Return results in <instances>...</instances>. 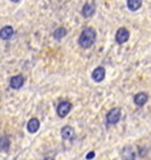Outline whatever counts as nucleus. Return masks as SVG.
Here are the masks:
<instances>
[{"label": "nucleus", "instance_id": "1", "mask_svg": "<svg viewBox=\"0 0 151 160\" xmlns=\"http://www.w3.org/2000/svg\"><path fill=\"white\" fill-rule=\"evenodd\" d=\"M96 37H97V32L96 29H93V28L88 27L85 28V29L81 32L80 35V38H78V44L81 48L84 49H89L93 47V44L96 42Z\"/></svg>", "mask_w": 151, "mask_h": 160}, {"label": "nucleus", "instance_id": "12", "mask_svg": "<svg viewBox=\"0 0 151 160\" xmlns=\"http://www.w3.org/2000/svg\"><path fill=\"white\" fill-rule=\"evenodd\" d=\"M13 33H15L13 32V28L7 25V27H3L2 28V31H0V37H2L3 40H9V38H12Z\"/></svg>", "mask_w": 151, "mask_h": 160}, {"label": "nucleus", "instance_id": "18", "mask_svg": "<svg viewBox=\"0 0 151 160\" xmlns=\"http://www.w3.org/2000/svg\"><path fill=\"white\" fill-rule=\"evenodd\" d=\"M11 2H13V3H19L20 0H11Z\"/></svg>", "mask_w": 151, "mask_h": 160}, {"label": "nucleus", "instance_id": "11", "mask_svg": "<svg viewBox=\"0 0 151 160\" xmlns=\"http://www.w3.org/2000/svg\"><path fill=\"white\" fill-rule=\"evenodd\" d=\"M27 128H28V131H29L31 134L37 132L39 128H40V121H39L37 118L29 119V122H28V124H27Z\"/></svg>", "mask_w": 151, "mask_h": 160}, {"label": "nucleus", "instance_id": "10", "mask_svg": "<svg viewBox=\"0 0 151 160\" xmlns=\"http://www.w3.org/2000/svg\"><path fill=\"white\" fill-rule=\"evenodd\" d=\"M148 101V95L146 93H138L135 97H134V103L138 106V107H142L147 103Z\"/></svg>", "mask_w": 151, "mask_h": 160}, {"label": "nucleus", "instance_id": "7", "mask_svg": "<svg viewBox=\"0 0 151 160\" xmlns=\"http://www.w3.org/2000/svg\"><path fill=\"white\" fill-rule=\"evenodd\" d=\"M96 12V4L94 3H88L85 4L82 9H81V15L84 16V18H91L93 15Z\"/></svg>", "mask_w": 151, "mask_h": 160}, {"label": "nucleus", "instance_id": "2", "mask_svg": "<svg viewBox=\"0 0 151 160\" xmlns=\"http://www.w3.org/2000/svg\"><path fill=\"white\" fill-rule=\"evenodd\" d=\"M121 119V108L119 107H115V108H112L107 115H106V123L113 126V124H117Z\"/></svg>", "mask_w": 151, "mask_h": 160}, {"label": "nucleus", "instance_id": "6", "mask_svg": "<svg viewBox=\"0 0 151 160\" xmlns=\"http://www.w3.org/2000/svg\"><path fill=\"white\" fill-rule=\"evenodd\" d=\"M25 82V78L21 76V74H19V76H15L11 78V81H9V85H11V88L15 89V90H19L21 89V86L24 85Z\"/></svg>", "mask_w": 151, "mask_h": 160}, {"label": "nucleus", "instance_id": "14", "mask_svg": "<svg viewBox=\"0 0 151 160\" xmlns=\"http://www.w3.org/2000/svg\"><path fill=\"white\" fill-rule=\"evenodd\" d=\"M66 33H68V31L65 29V28L60 27V28H57V29L53 32V37L56 40H61V38H64V37L66 36Z\"/></svg>", "mask_w": 151, "mask_h": 160}, {"label": "nucleus", "instance_id": "8", "mask_svg": "<svg viewBox=\"0 0 151 160\" xmlns=\"http://www.w3.org/2000/svg\"><path fill=\"white\" fill-rule=\"evenodd\" d=\"M61 136H62V139H65V140L73 139V136H74V128L72 127V126H64V127L61 128Z\"/></svg>", "mask_w": 151, "mask_h": 160}, {"label": "nucleus", "instance_id": "16", "mask_svg": "<svg viewBox=\"0 0 151 160\" xmlns=\"http://www.w3.org/2000/svg\"><path fill=\"white\" fill-rule=\"evenodd\" d=\"M96 156V152H93V151H90L89 153H88V155H86V159H88V160H91L93 158H94Z\"/></svg>", "mask_w": 151, "mask_h": 160}, {"label": "nucleus", "instance_id": "17", "mask_svg": "<svg viewBox=\"0 0 151 160\" xmlns=\"http://www.w3.org/2000/svg\"><path fill=\"white\" fill-rule=\"evenodd\" d=\"M44 160H55V159H53V158H45Z\"/></svg>", "mask_w": 151, "mask_h": 160}, {"label": "nucleus", "instance_id": "5", "mask_svg": "<svg viewBox=\"0 0 151 160\" xmlns=\"http://www.w3.org/2000/svg\"><path fill=\"white\" fill-rule=\"evenodd\" d=\"M121 155H122V159L123 160H135L137 153H135L134 148H133L131 146H125Z\"/></svg>", "mask_w": 151, "mask_h": 160}, {"label": "nucleus", "instance_id": "13", "mask_svg": "<svg viewBox=\"0 0 151 160\" xmlns=\"http://www.w3.org/2000/svg\"><path fill=\"white\" fill-rule=\"evenodd\" d=\"M142 7V0H127V8L135 12Z\"/></svg>", "mask_w": 151, "mask_h": 160}, {"label": "nucleus", "instance_id": "4", "mask_svg": "<svg viewBox=\"0 0 151 160\" xmlns=\"http://www.w3.org/2000/svg\"><path fill=\"white\" fill-rule=\"evenodd\" d=\"M130 37V33L126 28H119L117 31V35H115V40H117L118 44H125Z\"/></svg>", "mask_w": 151, "mask_h": 160}, {"label": "nucleus", "instance_id": "9", "mask_svg": "<svg viewBox=\"0 0 151 160\" xmlns=\"http://www.w3.org/2000/svg\"><path fill=\"white\" fill-rule=\"evenodd\" d=\"M91 77H93V79H94L96 82L103 81V78H105V68H102V66L96 68L94 72H93V74H91Z\"/></svg>", "mask_w": 151, "mask_h": 160}, {"label": "nucleus", "instance_id": "3", "mask_svg": "<svg viewBox=\"0 0 151 160\" xmlns=\"http://www.w3.org/2000/svg\"><path fill=\"white\" fill-rule=\"evenodd\" d=\"M72 110V103L69 101H62L57 106V114H59L60 118H65Z\"/></svg>", "mask_w": 151, "mask_h": 160}, {"label": "nucleus", "instance_id": "15", "mask_svg": "<svg viewBox=\"0 0 151 160\" xmlns=\"http://www.w3.org/2000/svg\"><path fill=\"white\" fill-rule=\"evenodd\" d=\"M9 139L7 138V136H3L2 138V142H0V147H2V150L4 152H7L8 151V148H9Z\"/></svg>", "mask_w": 151, "mask_h": 160}]
</instances>
